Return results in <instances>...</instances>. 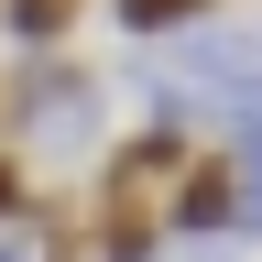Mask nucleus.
<instances>
[{"mask_svg": "<svg viewBox=\"0 0 262 262\" xmlns=\"http://www.w3.org/2000/svg\"><path fill=\"white\" fill-rule=\"evenodd\" d=\"M11 219L33 229V186H22V153H0V229H11Z\"/></svg>", "mask_w": 262, "mask_h": 262, "instance_id": "obj_7", "label": "nucleus"}, {"mask_svg": "<svg viewBox=\"0 0 262 262\" xmlns=\"http://www.w3.org/2000/svg\"><path fill=\"white\" fill-rule=\"evenodd\" d=\"M186 262H229V241H208V251H186Z\"/></svg>", "mask_w": 262, "mask_h": 262, "instance_id": "obj_8", "label": "nucleus"}, {"mask_svg": "<svg viewBox=\"0 0 262 262\" xmlns=\"http://www.w3.org/2000/svg\"><path fill=\"white\" fill-rule=\"evenodd\" d=\"M219 142H229V164H241V229H262V120H229Z\"/></svg>", "mask_w": 262, "mask_h": 262, "instance_id": "obj_6", "label": "nucleus"}, {"mask_svg": "<svg viewBox=\"0 0 262 262\" xmlns=\"http://www.w3.org/2000/svg\"><path fill=\"white\" fill-rule=\"evenodd\" d=\"M175 77H186L196 98H219L229 120H262V33H241V22L175 33Z\"/></svg>", "mask_w": 262, "mask_h": 262, "instance_id": "obj_1", "label": "nucleus"}, {"mask_svg": "<svg viewBox=\"0 0 262 262\" xmlns=\"http://www.w3.org/2000/svg\"><path fill=\"white\" fill-rule=\"evenodd\" d=\"M88 0H0V33H11L22 55H55L66 44V22H77Z\"/></svg>", "mask_w": 262, "mask_h": 262, "instance_id": "obj_4", "label": "nucleus"}, {"mask_svg": "<svg viewBox=\"0 0 262 262\" xmlns=\"http://www.w3.org/2000/svg\"><path fill=\"white\" fill-rule=\"evenodd\" d=\"M164 229L175 241H241V164H229V142H196V164L164 186Z\"/></svg>", "mask_w": 262, "mask_h": 262, "instance_id": "obj_2", "label": "nucleus"}, {"mask_svg": "<svg viewBox=\"0 0 262 262\" xmlns=\"http://www.w3.org/2000/svg\"><path fill=\"white\" fill-rule=\"evenodd\" d=\"M110 22H120V33H142V44H153V33L175 44V33H196V22H219V0H110Z\"/></svg>", "mask_w": 262, "mask_h": 262, "instance_id": "obj_5", "label": "nucleus"}, {"mask_svg": "<svg viewBox=\"0 0 262 262\" xmlns=\"http://www.w3.org/2000/svg\"><path fill=\"white\" fill-rule=\"evenodd\" d=\"M164 208L153 196H98L88 208V262H164Z\"/></svg>", "mask_w": 262, "mask_h": 262, "instance_id": "obj_3", "label": "nucleus"}]
</instances>
